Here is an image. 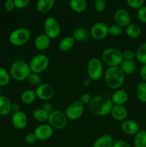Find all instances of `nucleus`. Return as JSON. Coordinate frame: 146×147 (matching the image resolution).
<instances>
[{
	"instance_id": "f257e3e1",
	"label": "nucleus",
	"mask_w": 146,
	"mask_h": 147,
	"mask_svg": "<svg viewBox=\"0 0 146 147\" xmlns=\"http://www.w3.org/2000/svg\"><path fill=\"white\" fill-rule=\"evenodd\" d=\"M113 106L114 104L112 102L110 98L103 95L92 96L88 104L90 111L95 116L100 117L110 114Z\"/></svg>"
},
{
	"instance_id": "f03ea898",
	"label": "nucleus",
	"mask_w": 146,
	"mask_h": 147,
	"mask_svg": "<svg viewBox=\"0 0 146 147\" xmlns=\"http://www.w3.org/2000/svg\"><path fill=\"white\" fill-rule=\"evenodd\" d=\"M103 76L106 86L114 90L121 88L125 80V74L120 67H109Z\"/></svg>"
},
{
	"instance_id": "7ed1b4c3",
	"label": "nucleus",
	"mask_w": 146,
	"mask_h": 147,
	"mask_svg": "<svg viewBox=\"0 0 146 147\" xmlns=\"http://www.w3.org/2000/svg\"><path fill=\"white\" fill-rule=\"evenodd\" d=\"M31 73L29 63L21 59L14 60L10 66V76L16 81L22 82L27 80Z\"/></svg>"
},
{
	"instance_id": "20e7f679",
	"label": "nucleus",
	"mask_w": 146,
	"mask_h": 147,
	"mask_svg": "<svg viewBox=\"0 0 146 147\" xmlns=\"http://www.w3.org/2000/svg\"><path fill=\"white\" fill-rule=\"evenodd\" d=\"M31 32L25 27H19L10 32L9 42L15 47H21L27 44L31 39Z\"/></svg>"
},
{
	"instance_id": "39448f33",
	"label": "nucleus",
	"mask_w": 146,
	"mask_h": 147,
	"mask_svg": "<svg viewBox=\"0 0 146 147\" xmlns=\"http://www.w3.org/2000/svg\"><path fill=\"white\" fill-rule=\"evenodd\" d=\"M102 60L109 67H120L123 60V52L114 47H107L102 53Z\"/></svg>"
},
{
	"instance_id": "423d86ee",
	"label": "nucleus",
	"mask_w": 146,
	"mask_h": 147,
	"mask_svg": "<svg viewBox=\"0 0 146 147\" xmlns=\"http://www.w3.org/2000/svg\"><path fill=\"white\" fill-rule=\"evenodd\" d=\"M87 78L92 82L98 81L104 76L103 65L101 60L96 57H92L87 63Z\"/></svg>"
},
{
	"instance_id": "0eeeda50",
	"label": "nucleus",
	"mask_w": 146,
	"mask_h": 147,
	"mask_svg": "<svg viewBox=\"0 0 146 147\" xmlns=\"http://www.w3.org/2000/svg\"><path fill=\"white\" fill-rule=\"evenodd\" d=\"M50 65V59L47 55L39 53L34 55L29 63L31 73L40 74L45 71Z\"/></svg>"
},
{
	"instance_id": "6e6552de",
	"label": "nucleus",
	"mask_w": 146,
	"mask_h": 147,
	"mask_svg": "<svg viewBox=\"0 0 146 147\" xmlns=\"http://www.w3.org/2000/svg\"><path fill=\"white\" fill-rule=\"evenodd\" d=\"M44 34L52 40L57 38L60 35L62 28L57 19L53 17H49L44 22Z\"/></svg>"
},
{
	"instance_id": "1a4fd4ad",
	"label": "nucleus",
	"mask_w": 146,
	"mask_h": 147,
	"mask_svg": "<svg viewBox=\"0 0 146 147\" xmlns=\"http://www.w3.org/2000/svg\"><path fill=\"white\" fill-rule=\"evenodd\" d=\"M48 122L53 129L62 130L67 126L68 119L64 112L60 110H54L49 115Z\"/></svg>"
},
{
	"instance_id": "9d476101",
	"label": "nucleus",
	"mask_w": 146,
	"mask_h": 147,
	"mask_svg": "<svg viewBox=\"0 0 146 147\" xmlns=\"http://www.w3.org/2000/svg\"><path fill=\"white\" fill-rule=\"evenodd\" d=\"M84 112V106L79 100L70 103L66 109L64 113L70 121H77L82 116Z\"/></svg>"
},
{
	"instance_id": "9b49d317",
	"label": "nucleus",
	"mask_w": 146,
	"mask_h": 147,
	"mask_svg": "<svg viewBox=\"0 0 146 147\" xmlns=\"http://www.w3.org/2000/svg\"><path fill=\"white\" fill-rule=\"evenodd\" d=\"M109 26L103 22H98L93 24L90 30V37L94 40H102L109 35Z\"/></svg>"
},
{
	"instance_id": "f8f14e48",
	"label": "nucleus",
	"mask_w": 146,
	"mask_h": 147,
	"mask_svg": "<svg viewBox=\"0 0 146 147\" xmlns=\"http://www.w3.org/2000/svg\"><path fill=\"white\" fill-rule=\"evenodd\" d=\"M37 97L42 101H50L53 98L55 94V90L53 86L50 83H41L35 90Z\"/></svg>"
},
{
	"instance_id": "ddd939ff",
	"label": "nucleus",
	"mask_w": 146,
	"mask_h": 147,
	"mask_svg": "<svg viewBox=\"0 0 146 147\" xmlns=\"http://www.w3.org/2000/svg\"><path fill=\"white\" fill-rule=\"evenodd\" d=\"M34 135L39 141H46L50 139L54 134V129L47 123H41L37 126L34 131Z\"/></svg>"
},
{
	"instance_id": "4468645a",
	"label": "nucleus",
	"mask_w": 146,
	"mask_h": 147,
	"mask_svg": "<svg viewBox=\"0 0 146 147\" xmlns=\"http://www.w3.org/2000/svg\"><path fill=\"white\" fill-rule=\"evenodd\" d=\"M114 20L116 24L121 27H127L131 24L132 19L130 13L125 9H118L114 14Z\"/></svg>"
},
{
	"instance_id": "2eb2a0df",
	"label": "nucleus",
	"mask_w": 146,
	"mask_h": 147,
	"mask_svg": "<svg viewBox=\"0 0 146 147\" xmlns=\"http://www.w3.org/2000/svg\"><path fill=\"white\" fill-rule=\"evenodd\" d=\"M11 123L15 129L22 130L28 125V117L22 111L13 113L11 116Z\"/></svg>"
},
{
	"instance_id": "dca6fc26",
	"label": "nucleus",
	"mask_w": 146,
	"mask_h": 147,
	"mask_svg": "<svg viewBox=\"0 0 146 147\" xmlns=\"http://www.w3.org/2000/svg\"><path fill=\"white\" fill-rule=\"evenodd\" d=\"M120 129L123 133L130 136H134L140 130L138 123L133 119H125L121 122Z\"/></svg>"
},
{
	"instance_id": "f3484780",
	"label": "nucleus",
	"mask_w": 146,
	"mask_h": 147,
	"mask_svg": "<svg viewBox=\"0 0 146 147\" xmlns=\"http://www.w3.org/2000/svg\"><path fill=\"white\" fill-rule=\"evenodd\" d=\"M110 114L116 121L123 122V121L127 119L128 111L123 105H114Z\"/></svg>"
},
{
	"instance_id": "a211bd4d",
	"label": "nucleus",
	"mask_w": 146,
	"mask_h": 147,
	"mask_svg": "<svg viewBox=\"0 0 146 147\" xmlns=\"http://www.w3.org/2000/svg\"><path fill=\"white\" fill-rule=\"evenodd\" d=\"M110 99L114 105L125 106V104L127 103L129 99V95L125 90L120 88L114 90Z\"/></svg>"
},
{
	"instance_id": "6ab92c4d",
	"label": "nucleus",
	"mask_w": 146,
	"mask_h": 147,
	"mask_svg": "<svg viewBox=\"0 0 146 147\" xmlns=\"http://www.w3.org/2000/svg\"><path fill=\"white\" fill-rule=\"evenodd\" d=\"M34 45L37 50L40 51H44L51 45V39L44 33L40 34L34 38Z\"/></svg>"
},
{
	"instance_id": "aec40b11",
	"label": "nucleus",
	"mask_w": 146,
	"mask_h": 147,
	"mask_svg": "<svg viewBox=\"0 0 146 147\" xmlns=\"http://www.w3.org/2000/svg\"><path fill=\"white\" fill-rule=\"evenodd\" d=\"M114 139L110 134H106L100 136L94 142L92 147H113Z\"/></svg>"
},
{
	"instance_id": "412c9836",
	"label": "nucleus",
	"mask_w": 146,
	"mask_h": 147,
	"mask_svg": "<svg viewBox=\"0 0 146 147\" xmlns=\"http://www.w3.org/2000/svg\"><path fill=\"white\" fill-rule=\"evenodd\" d=\"M72 37L75 42H84L87 41L90 37V31L84 27H77L74 29L72 34Z\"/></svg>"
},
{
	"instance_id": "4be33fe9",
	"label": "nucleus",
	"mask_w": 146,
	"mask_h": 147,
	"mask_svg": "<svg viewBox=\"0 0 146 147\" xmlns=\"http://www.w3.org/2000/svg\"><path fill=\"white\" fill-rule=\"evenodd\" d=\"M11 104L10 99L6 96H0V116H7L11 112Z\"/></svg>"
},
{
	"instance_id": "5701e85b",
	"label": "nucleus",
	"mask_w": 146,
	"mask_h": 147,
	"mask_svg": "<svg viewBox=\"0 0 146 147\" xmlns=\"http://www.w3.org/2000/svg\"><path fill=\"white\" fill-rule=\"evenodd\" d=\"M54 5V0H37L36 8L39 12L46 14L51 11Z\"/></svg>"
},
{
	"instance_id": "b1692460",
	"label": "nucleus",
	"mask_w": 146,
	"mask_h": 147,
	"mask_svg": "<svg viewBox=\"0 0 146 147\" xmlns=\"http://www.w3.org/2000/svg\"><path fill=\"white\" fill-rule=\"evenodd\" d=\"M36 91L33 89H26L21 93V100L24 104H32L37 99Z\"/></svg>"
},
{
	"instance_id": "393cba45",
	"label": "nucleus",
	"mask_w": 146,
	"mask_h": 147,
	"mask_svg": "<svg viewBox=\"0 0 146 147\" xmlns=\"http://www.w3.org/2000/svg\"><path fill=\"white\" fill-rule=\"evenodd\" d=\"M69 5L74 12L82 13L87 9V3L86 0H70Z\"/></svg>"
},
{
	"instance_id": "a878e982",
	"label": "nucleus",
	"mask_w": 146,
	"mask_h": 147,
	"mask_svg": "<svg viewBox=\"0 0 146 147\" xmlns=\"http://www.w3.org/2000/svg\"><path fill=\"white\" fill-rule=\"evenodd\" d=\"M126 35L131 39H137L140 37L142 34L141 27L137 24L131 23L127 27H125Z\"/></svg>"
},
{
	"instance_id": "bb28decb",
	"label": "nucleus",
	"mask_w": 146,
	"mask_h": 147,
	"mask_svg": "<svg viewBox=\"0 0 146 147\" xmlns=\"http://www.w3.org/2000/svg\"><path fill=\"white\" fill-rule=\"evenodd\" d=\"M75 41L72 36H66L63 37L58 44V49L61 52L70 51L73 47Z\"/></svg>"
},
{
	"instance_id": "cd10ccee",
	"label": "nucleus",
	"mask_w": 146,
	"mask_h": 147,
	"mask_svg": "<svg viewBox=\"0 0 146 147\" xmlns=\"http://www.w3.org/2000/svg\"><path fill=\"white\" fill-rule=\"evenodd\" d=\"M136 63L134 60H123L120 67L125 75L133 74L136 70Z\"/></svg>"
},
{
	"instance_id": "c85d7f7f",
	"label": "nucleus",
	"mask_w": 146,
	"mask_h": 147,
	"mask_svg": "<svg viewBox=\"0 0 146 147\" xmlns=\"http://www.w3.org/2000/svg\"><path fill=\"white\" fill-rule=\"evenodd\" d=\"M135 147H146V130H140L133 138Z\"/></svg>"
},
{
	"instance_id": "c756f323",
	"label": "nucleus",
	"mask_w": 146,
	"mask_h": 147,
	"mask_svg": "<svg viewBox=\"0 0 146 147\" xmlns=\"http://www.w3.org/2000/svg\"><path fill=\"white\" fill-rule=\"evenodd\" d=\"M49 113L47 111L42 109V108L40 109H36L33 111L32 116L37 121L40 123H44L45 122L48 121L49 119Z\"/></svg>"
},
{
	"instance_id": "7c9ffc66",
	"label": "nucleus",
	"mask_w": 146,
	"mask_h": 147,
	"mask_svg": "<svg viewBox=\"0 0 146 147\" xmlns=\"http://www.w3.org/2000/svg\"><path fill=\"white\" fill-rule=\"evenodd\" d=\"M135 93L139 101L146 103V82H140L137 84Z\"/></svg>"
},
{
	"instance_id": "2f4dec72",
	"label": "nucleus",
	"mask_w": 146,
	"mask_h": 147,
	"mask_svg": "<svg viewBox=\"0 0 146 147\" xmlns=\"http://www.w3.org/2000/svg\"><path fill=\"white\" fill-rule=\"evenodd\" d=\"M135 58L141 65H146V42L137 47L135 52Z\"/></svg>"
},
{
	"instance_id": "473e14b6",
	"label": "nucleus",
	"mask_w": 146,
	"mask_h": 147,
	"mask_svg": "<svg viewBox=\"0 0 146 147\" xmlns=\"http://www.w3.org/2000/svg\"><path fill=\"white\" fill-rule=\"evenodd\" d=\"M11 78L9 71L4 67H0V88L8 86Z\"/></svg>"
},
{
	"instance_id": "72a5a7b5",
	"label": "nucleus",
	"mask_w": 146,
	"mask_h": 147,
	"mask_svg": "<svg viewBox=\"0 0 146 147\" xmlns=\"http://www.w3.org/2000/svg\"><path fill=\"white\" fill-rule=\"evenodd\" d=\"M123 28L120 26L117 25V24H112V25L109 26L108 29V34L109 35L112 36L114 37H120L123 34Z\"/></svg>"
},
{
	"instance_id": "f704fd0d",
	"label": "nucleus",
	"mask_w": 146,
	"mask_h": 147,
	"mask_svg": "<svg viewBox=\"0 0 146 147\" xmlns=\"http://www.w3.org/2000/svg\"><path fill=\"white\" fill-rule=\"evenodd\" d=\"M29 83L32 86H37L42 83V78L40 74L34 73H31L29 77L27 78Z\"/></svg>"
},
{
	"instance_id": "c9c22d12",
	"label": "nucleus",
	"mask_w": 146,
	"mask_h": 147,
	"mask_svg": "<svg viewBox=\"0 0 146 147\" xmlns=\"http://www.w3.org/2000/svg\"><path fill=\"white\" fill-rule=\"evenodd\" d=\"M129 7L133 9H138L144 6L145 0H126Z\"/></svg>"
},
{
	"instance_id": "e433bc0d",
	"label": "nucleus",
	"mask_w": 146,
	"mask_h": 147,
	"mask_svg": "<svg viewBox=\"0 0 146 147\" xmlns=\"http://www.w3.org/2000/svg\"><path fill=\"white\" fill-rule=\"evenodd\" d=\"M137 20L143 24H146V6H143L137 9Z\"/></svg>"
},
{
	"instance_id": "4c0bfd02",
	"label": "nucleus",
	"mask_w": 146,
	"mask_h": 147,
	"mask_svg": "<svg viewBox=\"0 0 146 147\" xmlns=\"http://www.w3.org/2000/svg\"><path fill=\"white\" fill-rule=\"evenodd\" d=\"M107 4L105 0H95L94 2V8L97 12H103L105 10Z\"/></svg>"
},
{
	"instance_id": "58836bf2",
	"label": "nucleus",
	"mask_w": 146,
	"mask_h": 147,
	"mask_svg": "<svg viewBox=\"0 0 146 147\" xmlns=\"http://www.w3.org/2000/svg\"><path fill=\"white\" fill-rule=\"evenodd\" d=\"M37 141V137L34 135V132H31V133H29L25 135L24 136V142L27 144H33L35 143Z\"/></svg>"
},
{
	"instance_id": "ea45409f",
	"label": "nucleus",
	"mask_w": 146,
	"mask_h": 147,
	"mask_svg": "<svg viewBox=\"0 0 146 147\" xmlns=\"http://www.w3.org/2000/svg\"><path fill=\"white\" fill-rule=\"evenodd\" d=\"M17 9L26 8L29 4L30 0H13Z\"/></svg>"
},
{
	"instance_id": "a19ab883",
	"label": "nucleus",
	"mask_w": 146,
	"mask_h": 147,
	"mask_svg": "<svg viewBox=\"0 0 146 147\" xmlns=\"http://www.w3.org/2000/svg\"><path fill=\"white\" fill-rule=\"evenodd\" d=\"M92 98V96L90 93H84L80 96V99H79L78 100L82 103V104H83L84 106V105L89 104V103H90V100H91Z\"/></svg>"
},
{
	"instance_id": "79ce46f5",
	"label": "nucleus",
	"mask_w": 146,
	"mask_h": 147,
	"mask_svg": "<svg viewBox=\"0 0 146 147\" xmlns=\"http://www.w3.org/2000/svg\"><path fill=\"white\" fill-rule=\"evenodd\" d=\"M123 60H134L135 58V53L132 50H125L123 52Z\"/></svg>"
},
{
	"instance_id": "37998d69",
	"label": "nucleus",
	"mask_w": 146,
	"mask_h": 147,
	"mask_svg": "<svg viewBox=\"0 0 146 147\" xmlns=\"http://www.w3.org/2000/svg\"><path fill=\"white\" fill-rule=\"evenodd\" d=\"M4 7L6 11H11L15 9V5L13 0H5L4 4Z\"/></svg>"
},
{
	"instance_id": "c03bdc74",
	"label": "nucleus",
	"mask_w": 146,
	"mask_h": 147,
	"mask_svg": "<svg viewBox=\"0 0 146 147\" xmlns=\"http://www.w3.org/2000/svg\"><path fill=\"white\" fill-rule=\"evenodd\" d=\"M42 109H44L45 111H47V113L50 114L52 112L54 111V108H53V106L50 103L49 101H45L42 103Z\"/></svg>"
},
{
	"instance_id": "a18cd8bd",
	"label": "nucleus",
	"mask_w": 146,
	"mask_h": 147,
	"mask_svg": "<svg viewBox=\"0 0 146 147\" xmlns=\"http://www.w3.org/2000/svg\"><path fill=\"white\" fill-rule=\"evenodd\" d=\"M113 147H132L131 145L124 140H117L114 142Z\"/></svg>"
},
{
	"instance_id": "49530a36",
	"label": "nucleus",
	"mask_w": 146,
	"mask_h": 147,
	"mask_svg": "<svg viewBox=\"0 0 146 147\" xmlns=\"http://www.w3.org/2000/svg\"><path fill=\"white\" fill-rule=\"evenodd\" d=\"M140 78L143 80V81L146 82V65H142L139 71Z\"/></svg>"
},
{
	"instance_id": "de8ad7c7",
	"label": "nucleus",
	"mask_w": 146,
	"mask_h": 147,
	"mask_svg": "<svg viewBox=\"0 0 146 147\" xmlns=\"http://www.w3.org/2000/svg\"><path fill=\"white\" fill-rule=\"evenodd\" d=\"M20 110V105L17 103H14L11 104V111L13 113H15V112L19 111Z\"/></svg>"
},
{
	"instance_id": "09e8293b",
	"label": "nucleus",
	"mask_w": 146,
	"mask_h": 147,
	"mask_svg": "<svg viewBox=\"0 0 146 147\" xmlns=\"http://www.w3.org/2000/svg\"><path fill=\"white\" fill-rule=\"evenodd\" d=\"M92 82V80H90V78H85L84 80H83V82H82L83 86H84V87H86V88L89 87V86L91 85Z\"/></svg>"
},
{
	"instance_id": "8fccbe9b",
	"label": "nucleus",
	"mask_w": 146,
	"mask_h": 147,
	"mask_svg": "<svg viewBox=\"0 0 146 147\" xmlns=\"http://www.w3.org/2000/svg\"><path fill=\"white\" fill-rule=\"evenodd\" d=\"M1 88H0V96H1Z\"/></svg>"
}]
</instances>
